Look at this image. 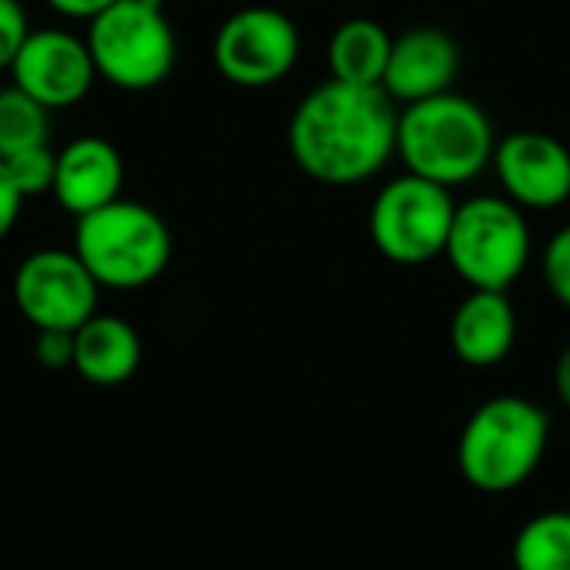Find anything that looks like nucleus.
<instances>
[{
  "label": "nucleus",
  "mask_w": 570,
  "mask_h": 570,
  "mask_svg": "<svg viewBox=\"0 0 570 570\" xmlns=\"http://www.w3.org/2000/svg\"><path fill=\"white\" fill-rule=\"evenodd\" d=\"M554 391H558L561 404L570 411V344L561 351V357L554 364Z\"/></svg>",
  "instance_id": "obj_25"
},
{
  "label": "nucleus",
  "mask_w": 570,
  "mask_h": 570,
  "mask_svg": "<svg viewBox=\"0 0 570 570\" xmlns=\"http://www.w3.org/2000/svg\"><path fill=\"white\" fill-rule=\"evenodd\" d=\"M120 187H124V157L110 140L87 134L57 150L50 194L67 214H73V220L97 207L114 204L120 197Z\"/></svg>",
  "instance_id": "obj_13"
},
{
  "label": "nucleus",
  "mask_w": 570,
  "mask_h": 570,
  "mask_svg": "<svg viewBox=\"0 0 570 570\" xmlns=\"http://www.w3.org/2000/svg\"><path fill=\"white\" fill-rule=\"evenodd\" d=\"M137 331L114 314H94L73 331V371L97 387H117L130 381L140 367Z\"/></svg>",
  "instance_id": "obj_15"
},
{
  "label": "nucleus",
  "mask_w": 570,
  "mask_h": 570,
  "mask_svg": "<svg viewBox=\"0 0 570 570\" xmlns=\"http://www.w3.org/2000/svg\"><path fill=\"white\" fill-rule=\"evenodd\" d=\"M53 13H60V17H67V20H94V17H100L107 7H114L117 0H43Z\"/></svg>",
  "instance_id": "obj_24"
},
{
  "label": "nucleus",
  "mask_w": 570,
  "mask_h": 570,
  "mask_svg": "<svg viewBox=\"0 0 570 570\" xmlns=\"http://www.w3.org/2000/svg\"><path fill=\"white\" fill-rule=\"evenodd\" d=\"M13 304L37 331H77L97 314L100 284L73 250H33L13 271Z\"/></svg>",
  "instance_id": "obj_9"
},
{
  "label": "nucleus",
  "mask_w": 570,
  "mask_h": 570,
  "mask_svg": "<svg viewBox=\"0 0 570 570\" xmlns=\"http://www.w3.org/2000/svg\"><path fill=\"white\" fill-rule=\"evenodd\" d=\"M391 47H394V37L374 17H351L337 23V30L327 40L331 80H341L351 87H381L387 60H391Z\"/></svg>",
  "instance_id": "obj_16"
},
{
  "label": "nucleus",
  "mask_w": 570,
  "mask_h": 570,
  "mask_svg": "<svg viewBox=\"0 0 570 570\" xmlns=\"http://www.w3.org/2000/svg\"><path fill=\"white\" fill-rule=\"evenodd\" d=\"M454 210L458 204L448 187L401 174L374 194L367 210V234L377 254L391 264L421 267L444 257Z\"/></svg>",
  "instance_id": "obj_7"
},
{
  "label": "nucleus",
  "mask_w": 570,
  "mask_h": 570,
  "mask_svg": "<svg viewBox=\"0 0 570 570\" xmlns=\"http://www.w3.org/2000/svg\"><path fill=\"white\" fill-rule=\"evenodd\" d=\"M23 200H27V197L17 190L13 177L7 174V167H3V160H0V240L17 227Z\"/></svg>",
  "instance_id": "obj_23"
},
{
  "label": "nucleus",
  "mask_w": 570,
  "mask_h": 570,
  "mask_svg": "<svg viewBox=\"0 0 570 570\" xmlns=\"http://www.w3.org/2000/svg\"><path fill=\"white\" fill-rule=\"evenodd\" d=\"M214 67L217 73L244 90H264L281 83L297 57L301 33L297 23L277 7H244L230 13L214 37Z\"/></svg>",
  "instance_id": "obj_8"
},
{
  "label": "nucleus",
  "mask_w": 570,
  "mask_h": 570,
  "mask_svg": "<svg viewBox=\"0 0 570 570\" xmlns=\"http://www.w3.org/2000/svg\"><path fill=\"white\" fill-rule=\"evenodd\" d=\"M494 124L488 110L454 90L407 104L397 114V150L407 174L441 187H461L481 177L494 160Z\"/></svg>",
  "instance_id": "obj_2"
},
{
  "label": "nucleus",
  "mask_w": 570,
  "mask_h": 570,
  "mask_svg": "<svg viewBox=\"0 0 570 570\" xmlns=\"http://www.w3.org/2000/svg\"><path fill=\"white\" fill-rule=\"evenodd\" d=\"M10 77L13 87L30 94L47 110H63L90 94L97 67L83 37L50 27L30 30L17 60L10 63Z\"/></svg>",
  "instance_id": "obj_10"
},
{
  "label": "nucleus",
  "mask_w": 570,
  "mask_h": 570,
  "mask_svg": "<svg viewBox=\"0 0 570 570\" xmlns=\"http://www.w3.org/2000/svg\"><path fill=\"white\" fill-rule=\"evenodd\" d=\"M50 144V110L37 104L30 94L20 87H3L0 90V160L47 147Z\"/></svg>",
  "instance_id": "obj_18"
},
{
  "label": "nucleus",
  "mask_w": 570,
  "mask_h": 570,
  "mask_svg": "<svg viewBox=\"0 0 570 570\" xmlns=\"http://www.w3.org/2000/svg\"><path fill=\"white\" fill-rule=\"evenodd\" d=\"M458 70H461V50L448 30L411 27L401 37H394L381 87L391 100H401L407 107L448 94L454 87Z\"/></svg>",
  "instance_id": "obj_12"
},
{
  "label": "nucleus",
  "mask_w": 570,
  "mask_h": 570,
  "mask_svg": "<svg viewBox=\"0 0 570 570\" xmlns=\"http://www.w3.org/2000/svg\"><path fill=\"white\" fill-rule=\"evenodd\" d=\"M531 224L504 194L458 204L444 257L471 291H508L531 261Z\"/></svg>",
  "instance_id": "obj_6"
},
{
  "label": "nucleus",
  "mask_w": 570,
  "mask_h": 570,
  "mask_svg": "<svg viewBox=\"0 0 570 570\" xmlns=\"http://www.w3.org/2000/svg\"><path fill=\"white\" fill-rule=\"evenodd\" d=\"M291 160L317 184L354 187L397 150V110L384 87L327 80L304 94L287 124Z\"/></svg>",
  "instance_id": "obj_1"
},
{
  "label": "nucleus",
  "mask_w": 570,
  "mask_h": 570,
  "mask_svg": "<svg viewBox=\"0 0 570 570\" xmlns=\"http://www.w3.org/2000/svg\"><path fill=\"white\" fill-rule=\"evenodd\" d=\"M3 167L13 177L17 190L30 200V197H40V194H50L53 190L57 150H50V144L47 147H33V150H23V154L7 157Z\"/></svg>",
  "instance_id": "obj_19"
},
{
  "label": "nucleus",
  "mask_w": 570,
  "mask_h": 570,
  "mask_svg": "<svg viewBox=\"0 0 570 570\" xmlns=\"http://www.w3.org/2000/svg\"><path fill=\"white\" fill-rule=\"evenodd\" d=\"M514 570H570V511L531 518L511 548Z\"/></svg>",
  "instance_id": "obj_17"
},
{
  "label": "nucleus",
  "mask_w": 570,
  "mask_h": 570,
  "mask_svg": "<svg viewBox=\"0 0 570 570\" xmlns=\"http://www.w3.org/2000/svg\"><path fill=\"white\" fill-rule=\"evenodd\" d=\"M83 40L97 77L127 94L160 87L177 63V33L160 0H117L87 23Z\"/></svg>",
  "instance_id": "obj_5"
},
{
  "label": "nucleus",
  "mask_w": 570,
  "mask_h": 570,
  "mask_svg": "<svg viewBox=\"0 0 570 570\" xmlns=\"http://www.w3.org/2000/svg\"><path fill=\"white\" fill-rule=\"evenodd\" d=\"M518 341V311L508 291H471L451 317V351L468 367H498Z\"/></svg>",
  "instance_id": "obj_14"
},
{
  "label": "nucleus",
  "mask_w": 570,
  "mask_h": 570,
  "mask_svg": "<svg viewBox=\"0 0 570 570\" xmlns=\"http://www.w3.org/2000/svg\"><path fill=\"white\" fill-rule=\"evenodd\" d=\"M548 441L551 417L544 407L514 394L491 397L468 417L461 431V478L484 494H508L541 468Z\"/></svg>",
  "instance_id": "obj_3"
},
{
  "label": "nucleus",
  "mask_w": 570,
  "mask_h": 570,
  "mask_svg": "<svg viewBox=\"0 0 570 570\" xmlns=\"http://www.w3.org/2000/svg\"><path fill=\"white\" fill-rule=\"evenodd\" d=\"M498 184L521 210H554L570 200V147L544 130H514L494 147Z\"/></svg>",
  "instance_id": "obj_11"
},
{
  "label": "nucleus",
  "mask_w": 570,
  "mask_h": 570,
  "mask_svg": "<svg viewBox=\"0 0 570 570\" xmlns=\"http://www.w3.org/2000/svg\"><path fill=\"white\" fill-rule=\"evenodd\" d=\"M30 37V20L20 0H0V70H10L23 40Z\"/></svg>",
  "instance_id": "obj_21"
},
{
  "label": "nucleus",
  "mask_w": 570,
  "mask_h": 570,
  "mask_svg": "<svg viewBox=\"0 0 570 570\" xmlns=\"http://www.w3.org/2000/svg\"><path fill=\"white\" fill-rule=\"evenodd\" d=\"M73 254L100 287L140 291L167 271L174 237L154 207L117 197L114 204L77 217Z\"/></svg>",
  "instance_id": "obj_4"
},
{
  "label": "nucleus",
  "mask_w": 570,
  "mask_h": 570,
  "mask_svg": "<svg viewBox=\"0 0 570 570\" xmlns=\"http://www.w3.org/2000/svg\"><path fill=\"white\" fill-rule=\"evenodd\" d=\"M33 354L50 371L73 367V331H37Z\"/></svg>",
  "instance_id": "obj_22"
},
{
  "label": "nucleus",
  "mask_w": 570,
  "mask_h": 570,
  "mask_svg": "<svg viewBox=\"0 0 570 570\" xmlns=\"http://www.w3.org/2000/svg\"><path fill=\"white\" fill-rule=\"evenodd\" d=\"M544 284L554 301L570 311V224H564L544 247Z\"/></svg>",
  "instance_id": "obj_20"
}]
</instances>
